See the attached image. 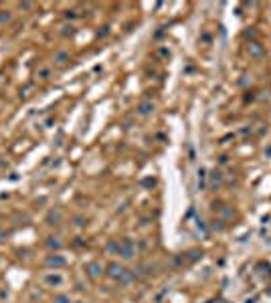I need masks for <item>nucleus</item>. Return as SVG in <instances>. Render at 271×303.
I'll return each mask as SVG.
<instances>
[{
	"mask_svg": "<svg viewBox=\"0 0 271 303\" xmlns=\"http://www.w3.org/2000/svg\"><path fill=\"white\" fill-rule=\"evenodd\" d=\"M249 51H251V53L255 55V57H259V55L263 53V51H261V47H259L257 43H251V45H249Z\"/></svg>",
	"mask_w": 271,
	"mask_h": 303,
	"instance_id": "obj_1",
	"label": "nucleus"
},
{
	"mask_svg": "<svg viewBox=\"0 0 271 303\" xmlns=\"http://www.w3.org/2000/svg\"><path fill=\"white\" fill-rule=\"evenodd\" d=\"M221 178H223V176H221V172H217V170H214V172H213V182H210V184H213V188L221 184Z\"/></svg>",
	"mask_w": 271,
	"mask_h": 303,
	"instance_id": "obj_2",
	"label": "nucleus"
},
{
	"mask_svg": "<svg viewBox=\"0 0 271 303\" xmlns=\"http://www.w3.org/2000/svg\"><path fill=\"white\" fill-rule=\"evenodd\" d=\"M150 103H144V105H142V113H148V111H150Z\"/></svg>",
	"mask_w": 271,
	"mask_h": 303,
	"instance_id": "obj_3",
	"label": "nucleus"
}]
</instances>
